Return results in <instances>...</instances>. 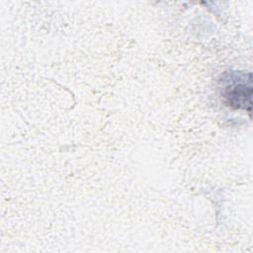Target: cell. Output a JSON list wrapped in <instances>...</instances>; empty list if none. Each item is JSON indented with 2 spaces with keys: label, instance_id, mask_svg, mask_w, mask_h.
Returning a JSON list of instances; mask_svg holds the SVG:
<instances>
[{
  "label": "cell",
  "instance_id": "6da1fadb",
  "mask_svg": "<svg viewBox=\"0 0 253 253\" xmlns=\"http://www.w3.org/2000/svg\"><path fill=\"white\" fill-rule=\"evenodd\" d=\"M242 78L237 74V77L230 76L229 84L225 86L223 96L225 102L234 109H244L251 111V95L252 85L251 79L242 81Z\"/></svg>",
  "mask_w": 253,
  "mask_h": 253
}]
</instances>
